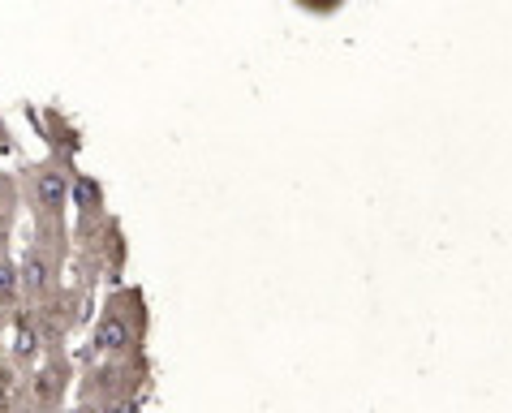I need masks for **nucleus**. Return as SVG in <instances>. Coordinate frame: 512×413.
Returning a JSON list of instances; mask_svg holds the SVG:
<instances>
[{
	"label": "nucleus",
	"mask_w": 512,
	"mask_h": 413,
	"mask_svg": "<svg viewBox=\"0 0 512 413\" xmlns=\"http://www.w3.org/2000/svg\"><path fill=\"white\" fill-rule=\"evenodd\" d=\"M18 267H22V306H44L69 284V259L39 246V241H26Z\"/></svg>",
	"instance_id": "nucleus-5"
},
{
	"label": "nucleus",
	"mask_w": 512,
	"mask_h": 413,
	"mask_svg": "<svg viewBox=\"0 0 512 413\" xmlns=\"http://www.w3.org/2000/svg\"><path fill=\"white\" fill-rule=\"evenodd\" d=\"M69 220H74V246H91V241L104 237L112 211H108V190L95 173L74 177V203H69Z\"/></svg>",
	"instance_id": "nucleus-7"
},
{
	"label": "nucleus",
	"mask_w": 512,
	"mask_h": 413,
	"mask_svg": "<svg viewBox=\"0 0 512 413\" xmlns=\"http://www.w3.org/2000/svg\"><path fill=\"white\" fill-rule=\"evenodd\" d=\"M9 358L22 366V375H31V370L48 358V336H44V327H39V319H35V310H31V306H22L18 315H13Z\"/></svg>",
	"instance_id": "nucleus-9"
},
{
	"label": "nucleus",
	"mask_w": 512,
	"mask_h": 413,
	"mask_svg": "<svg viewBox=\"0 0 512 413\" xmlns=\"http://www.w3.org/2000/svg\"><path fill=\"white\" fill-rule=\"evenodd\" d=\"M142 401H125V405H69V413H138Z\"/></svg>",
	"instance_id": "nucleus-12"
},
{
	"label": "nucleus",
	"mask_w": 512,
	"mask_h": 413,
	"mask_svg": "<svg viewBox=\"0 0 512 413\" xmlns=\"http://www.w3.org/2000/svg\"><path fill=\"white\" fill-rule=\"evenodd\" d=\"M0 306L18 315L22 310V267H18V254L13 259H0Z\"/></svg>",
	"instance_id": "nucleus-11"
},
{
	"label": "nucleus",
	"mask_w": 512,
	"mask_h": 413,
	"mask_svg": "<svg viewBox=\"0 0 512 413\" xmlns=\"http://www.w3.org/2000/svg\"><path fill=\"white\" fill-rule=\"evenodd\" d=\"M151 383V358L130 353V358H104V362H82L78 366V405H125L142 401Z\"/></svg>",
	"instance_id": "nucleus-3"
},
{
	"label": "nucleus",
	"mask_w": 512,
	"mask_h": 413,
	"mask_svg": "<svg viewBox=\"0 0 512 413\" xmlns=\"http://www.w3.org/2000/svg\"><path fill=\"white\" fill-rule=\"evenodd\" d=\"M147 336H151V310H147V297H142L138 284L108 289L104 302H99V310H95L91 327H87V336H82L78 366L147 353Z\"/></svg>",
	"instance_id": "nucleus-2"
},
{
	"label": "nucleus",
	"mask_w": 512,
	"mask_h": 413,
	"mask_svg": "<svg viewBox=\"0 0 512 413\" xmlns=\"http://www.w3.org/2000/svg\"><path fill=\"white\" fill-rule=\"evenodd\" d=\"M91 302H95V293L69 280L52 302L31 306L39 327H44V336H48V345H69V336H74L78 327H91Z\"/></svg>",
	"instance_id": "nucleus-6"
},
{
	"label": "nucleus",
	"mask_w": 512,
	"mask_h": 413,
	"mask_svg": "<svg viewBox=\"0 0 512 413\" xmlns=\"http://www.w3.org/2000/svg\"><path fill=\"white\" fill-rule=\"evenodd\" d=\"M13 332V310H5V306H0V340H5Z\"/></svg>",
	"instance_id": "nucleus-14"
},
{
	"label": "nucleus",
	"mask_w": 512,
	"mask_h": 413,
	"mask_svg": "<svg viewBox=\"0 0 512 413\" xmlns=\"http://www.w3.org/2000/svg\"><path fill=\"white\" fill-rule=\"evenodd\" d=\"M0 151H5V155L18 151V138H13V130L5 125V117H0Z\"/></svg>",
	"instance_id": "nucleus-13"
},
{
	"label": "nucleus",
	"mask_w": 512,
	"mask_h": 413,
	"mask_svg": "<svg viewBox=\"0 0 512 413\" xmlns=\"http://www.w3.org/2000/svg\"><path fill=\"white\" fill-rule=\"evenodd\" d=\"M26 117L35 121V134L44 138L48 155H56V160H65V164H78V155H82V130H78L74 117H69L61 104H52V108H31V104H26Z\"/></svg>",
	"instance_id": "nucleus-8"
},
{
	"label": "nucleus",
	"mask_w": 512,
	"mask_h": 413,
	"mask_svg": "<svg viewBox=\"0 0 512 413\" xmlns=\"http://www.w3.org/2000/svg\"><path fill=\"white\" fill-rule=\"evenodd\" d=\"M22 181L18 173L0 168V259H13V233H18L22 220Z\"/></svg>",
	"instance_id": "nucleus-10"
},
{
	"label": "nucleus",
	"mask_w": 512,
	"mask_h": 413,
	"mask_svg": "<svg viewBox=\"0 0 512 413\" xmlns=\"http://www.w3.org/2000/svg\"><path fill=\"white\" fill-rule=\"evenodd\" d=\"M74 177L78 164H65L56 155H39V160H22V203L31 216V241L56 250L61 259L74 263V220H69V203H74Z\"/></svg>",
	"instance_id": "nucleus-1"
},
{
	"label": "nucleus",
	"mask_w": 512,
	"mask_h": 413,
	"mask_svg": "<svg viewBox=\"0 0 512 413\" xmlns=\"http://www.w3.org/2000/svg\"><path fill=\"white\" fill-rule=\"evenodd\" d=\"M74 388H78V353L69 345H48V358L26 375L22 413H69Z\"/></svg>",
	"instance_id": "nucleus-4"
}]
</instances>
